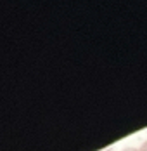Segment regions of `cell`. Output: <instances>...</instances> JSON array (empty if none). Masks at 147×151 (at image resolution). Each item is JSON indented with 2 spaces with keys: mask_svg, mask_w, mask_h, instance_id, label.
Wrapping results in <instances>:
<instances>
[{
  "mask_svg": "<svg viewBox=\"0 0 147 151\" xmlns=\"http://www.w3.org/2000/svg\"><path fill=\"white\" fill-rule=\"evenodd\" d=\"M104 151H116V150H113V148H109V150H104Z\"/></svg>",
  "mask_w": 147,
  "mask_h": 151,
  "instance_id": "obj_3",
  "label": "cell"
},
{
  "mask_svg": "<svg viewBox=\"0 0 147 151\" xmlns=\"http://www.w3.org/2000/svg\"><path fill=\"white\" fill-rule=\"evenodd\" d=\"M121 151H140V150H138V148H135V146H125Z\"/></svg>",
  "mask_w": 147,
  "mask_h": 151,
  "instance_id": "obj_1",
  "label": "cell"
},
{
  "mask_svg": "<svg viewBox=\"0 0 147 151\" xmlns=\"http://www.w3.org/2000/svg\"><path fill=\"white\" fill-rule=\"evenodd\" d=\"M138 150H140V151H147V139H146V141H142V144L138 146Z\"/></svg>",
  "mask_w": 147,
  "mask_h": 151,
  "instance_id": "obj_2",
  "label": "cell"
}]
</instances>
